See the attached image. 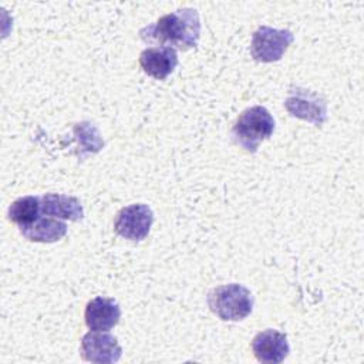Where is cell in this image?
Segmentation results:
<instances>
[{
    "label": "cell",
    "instance_id": "8fae6325",
    "mask_svg": "<svg viewBox=\"0 0 364 364\" xmlns=\"http://www.w3.org/2000/svg\"><path fill=\"white\" fill-rule=\"evenodd\" d=\"M41 213L55 219H68L73 222L84 218V209L74 196L61 193H44L41 198Z\"/></svg>",
    "mask_w": 364,
    "mask_h": 364
},
{
    "label": "cell",
    "instance_id": "9c48e42d",
    "mask_svg": "<svg viewBox=\"0 0 364 364\" xmlns=\"http://www.w3.org/2000/svg\"><path fill=\"white\" fill-rule=\"evenodd\" d=\"M84 317L90 330L108 331L118 324L121 309L115 300L98 296L87 303Z\"/></svg>",
    "mask_w": 364,
    "mask_h": 364
},
{
    "label": "cell",
    "instance_id": "277c9868",
    "mask_svg": "<svg viewBox=\"0 0 364 364\" xmlns=\"http://www.w3.org/2000/svg\"><path fill=\"white\" fill-rule=\"evenodd\" d=\"M293 40L294 36L290 30H279L267 26H260L252 37V57L260 63L279 61L289 48V46L293 43Z\"/></svg>",
    "mask_w": 364,
    "mask_h": 364
},
{
    "label": "cell",
    "instance_id": "7c38bea8",
    "mask_svg": "<svg viewBox=\"0 0 364 364\" xmlns=\"http://www.w3.org/2000/svg\"><path fill=\"white\" fill-rule=\"evenodd\" d=\"M20 233L30 242L53 243L60 240L67 233V225L51 216H40L28 225L18 226Z\"/></svg>",
    "mask_w": 364,
    "mask_h": 364
},
{
    "label": "cell",
    "instance_id": "5b68a950",
    "mask_svg": "<svg viewBox=\"0 0 364 364\" xmlns=\"http://www.w3.org/2000/svg\"><path fill=\"white\" fill-rule=\"evenodd\" d=\"M284 108L291 117L313 122L316 127H321L327 119V101L320 94L301 87L289 90Z\"/></svg>",
    "mask_w": 364,
    "mask_h": 364
},
{
    "label": "cell",
    "instance_id": "7a4b0ae2",
    "mask_svg": "<svg viewBox=\"0 0 364 364\" xmlns=\"http://www.w3.org/2000/svg\"><path fill=\"white\" fill-rule=\"evenodd\" d=\"M274 131V119L272 114L262 105L245 109L232 128L233 141L246 152L255 154L259 144L272 136Z\"/></svg>",
    "mask_w": 364,
    "mask_h": 364
},
{
    "label": "cell",
    "instance_id": "3957f363",
    "mask_svg": "<svg viewBox=\"0 0 364 364\" xmlns=\"http://www.w3.org/2000/svg\"><path fill=\"white\" fill-rule=\"evenodd\" d=\"M208 306L220 320L239 321L252 313L253 296L242 284H223L208 293Z\"/></svg>",
    "mask_w": 364,
    "mask_h": 364
},
{
    "label": "cell",
    "instance_id": "4fadbf2b",
    "mask_svg": "<svg viewBox=\"0 0 364 364\" xmlns=\"http://www.w3.org/2000/svg\"><path fill=\"white\" fill-rule=\"evenodd\" d=\"M41 200L38 196H23L14 200L9 208V219L18 226L28 225L40 218Z\"/></svg>",
    "mask_w": 364,
    "mask_h": 364
},
{
    "label": "cell",
    "instance_id": "30bf717a",
    "mask_svg": "<svg viewBox=\"0 0 364 364\" xmlns=\"http://www.w3.org/2000/svg\"><path fill=\"white\" fill-rule=\"evenodd\" d=\"M139 64L148 75L156 80H165L178 65V55L172 47H149L141 53Z\"/></svg>",
    "mask_w": 364,
    "mask_h": 364
},
{
    "label": "cell",
    "instance_id": "ba28073f",
    "mask_svg": "<svg viewBox=\"0 0 364 364\" xmlns=\"http://www.w3.org/2000/svg\"><path fill=\"white\" fill-rule=\"evenodd\" d=\"M252 350L260 363L277 364L289 355L290 347L284 333L267 328L255 336L252 340Z\"/></svg>",
    "mask_w": 364,
    "mask_h": 364
},
{
    "label": "cell",
    "instance_id": "6da1fadb",
    "mask_svg": "<svg viewBox=\"0 0 364 364\" xmlns=\"http://www.w3.org/2000/svg\"><path fill=\"white\" fill-rule=\"evenodd\" d=\"M200 21L195 9H181L159 17L155 23L139 30L145 43L164 44L179 50L193 48L199 40Z\"/></svg>",
    "mask_w": 364,
    "mask_h": 364
},
{
    "label": "cell",
    "instance_id": "52a82bcc",
    "mask_svg": "<svg viewBox=\"0 0 364 364\" xmlns=\"http://www.w3.org/2000/svg\"><path fill=\"white\" fill-rule=\"evenodd\" d=\"M122 348L117 338L105 331H88L81 338V357L95 364H112L121 358Z\"/></svg>",
    "mask_w": 364,
    "mask_h": 364
},
{
    "label": "cell",
    "instance_id": "5bb4252c",
    "mask_svg": "<svg viewBox=\"0 0 364 364\" xmlns=\"http://www.w3.org/2000/svg\"><path fill=\"white\" fill-rule=\"evenodd\" d=\"M74 135L80 146V158L82 159L87 154H97L98 151L102 149L104 141L98 132V129L91 124V122H80L75 124L74 128Z\"/></svg>",
    "mask_w": 364,
    "mask_h": 364
},
{
    "label": "cell",
    "instance_id": "8992f818",
    "mask_svg": "<svg viewBox=\"0 0 364 364\" xmlns=\"http://www.w3.org/2000/svg\"><path fill=\"white\" fill-rule=\"evenodd\" d=\"M154 222V213L145 203H132L122 208L114 222V230L124 239L144 240Z\"/></svg>",
    "mask_w": 364,
    "mask_h": 364
}]
</instances>
